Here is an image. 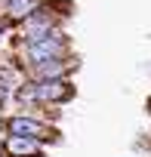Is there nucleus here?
<instances>
[{"mask_svg": "<svg viewBox=\"0 0 151 157\" xmlns=\"http://www.w3.org/2000/svg\"><path fill=\"white\" fill-rule=\"evenodd\" d=\"M19 99L25 102H40V105H62L74 99V86L65 80V77H56V80H37L28 90H19Z\"/></svg>", "mask_w": 151, "mask_h": 157, "instance_id": "f257e3e1", "label": "nucleus"}, {"mask_svg": "<svg viewBox=\"0 0 151 157\" xmlns=\"http://www.w3.org/2000/svg\"><path fill=\"white\" fill-rule=\"evenodd\" d=\"M68 52V37L62 31H49L43 37H34V40H25V59L31 65L37 62H46V59H62Z\"/></svg>", "mask_w": 151, "mask_h": 157, "instance_id": "f03ea898", "label": "nucleus"}, {"mask_svg": "<svg viewBox=\"0 0 151 157\" xmlns=\"http://www.w3.org/2000/svg\"><path fill=\"white\" fill-rule=\"evenodd\" d=\"M3 129H6L10 136H25V139H34V142H46V139H56V136H52L56 129L43 126V123H40V120H34V117H22V114L10 117V120L3 123Z\"/></svg>", "mask_w": 151, "mask_h": 157, "instance_id": "7ed1b4c3", "label": "nucleus"}, {"mask_svg": "<svg viewBox=\"0 0 151 157\" xmlns=\"http://www.w3.org/2000/svg\"><path fill=\"white\" fill-rule=\"evenodd\" d=\"M62 59H65V56H62ZM62 59H46V62H37V65H31V74L37 77V80H56V77H62V74L68 71V65H65Z\"/></svg>", "mask_w": 151, "mask_h": 157, "instance_id": "423d86ee", "label": "nucleus"}, {"mask_svg": "<svg viewBox=\"0 0 151 157\" xmlns=\"http://www.w3.org/2000/svg\"><path fill=\"white\" fill-rule=\"evenodd\" d=\"M43 0H6V6H3V16L6 22H25L28 16H34L40 10Z\"/></svg>", "mask_w": 151, "mask_h": 157, "instance_id": "39448f33", "label": "nucleus"}, {"mask_svg": "<svg viewBox=\"0 0 151 157\" xmlns=\"http://www.w3.org/2000/svg\"><path fill=\"white\" fill-rule=\"evenodd\" d=\"M3 151L10 157H40V142L25 139V136H10L3 142Z\"/></svg>", "mask_w": 151, "mask_h": 157, "instance_id": "20e7f679", "label": "nucleus"}]
</instances>
